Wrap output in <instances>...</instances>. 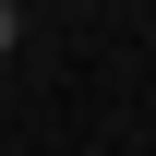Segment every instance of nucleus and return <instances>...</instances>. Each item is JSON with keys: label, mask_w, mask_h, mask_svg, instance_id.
<instances>
[{"label": "nucleus", "mask_w": 156, "mask_h": 156, "mask_svg": "<svg viewBox=\"0 0 156 156\" xmlns=\"http://www.w3.org/2000/svg\"><path fill=\"white\" fill-rule=\"evenodd\" d=\"M0 48H12V0H0Z\"/></svg>", "instance_id": "f257e3e1"}]
</instances>
